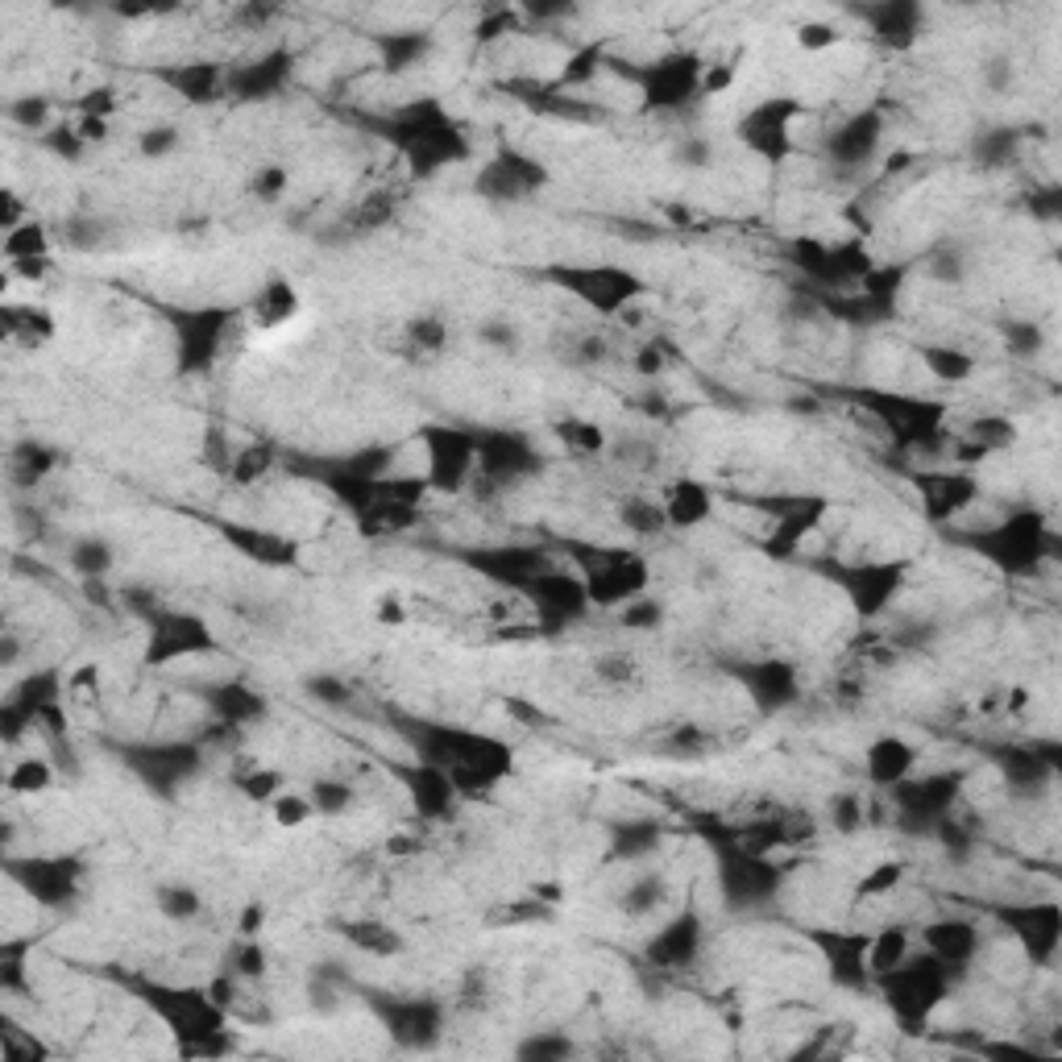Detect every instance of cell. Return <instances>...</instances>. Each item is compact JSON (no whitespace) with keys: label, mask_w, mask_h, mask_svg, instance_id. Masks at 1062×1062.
<instances>
[{"label":"cell","mask_w":1062,"mask_h":1062,"mask_svg":"<svg viewBox=\"0 0 1062 1062\" xmlns=\"http://www.w3.org/2000/svg\"><path fill=\"white\" fill-rule=\"evenodd\" d=\"M652 569L639 552L619 548V552H602V565L585 573V598L594 606H627L631 598L648 594Z\"/></svg>","instance_id":"1"},{"label":"cell","mask_w":1062,"mask_h":1062,"mask_svg":"<svg viewBox=\"0 0 1062 1062\" xmlns=\"http://www.w3.org/2000/svg\"><path fill=\"white\" fill-rule=\"evenodd\" d=\"M714 507H718V498H714V486L702 482V478H673L664 486V498H660V515L668 527H677V531H697V527H706L714 519Z\"/></svg>","instance_id":"2"},{"label":"cell","mask_w":1062,"mask_h":1062,"mask_svg":"<svg viewBox=\"0 0 1062 1062\" xmlns=\"http://www.w3.org/2000/svg\"><path fill=\"white\" fill-rule=\"evenodd\" d=\"M917 772V747L905 735H876L863 747V776L876 789H901Z\"/></svg>","instance_id":"3"},{"label":"cell","mask_w":1062,"mask_h":1062,"mask_svg":"<svg viewBox=\"0 0 1062 1062\" xmlns=\"http://www.w3.org/2000/svg\"><path fill=\"white\" fill-rule=\"evenodd\" d=\"M299 312H303V299H299V291H295L291 278H270V283L258 287V295L249 299V320H254L258 332H278V328H287Z\"/></svg>","instance_id":"4"},{"label":"cell","mask_w":1062,"mask_h":1062,"mask_svg":"<svg viewBox=\"0 0 1062 1062\" xmlns=\"http://www.w3.org/2000/svg\"><path fill=\"white\" fill-rule=\"evenodd\" d=\"M909 955H913V934L905 926H884L863 946V971L884 980V975L909 967Z\"/></svg>","instance_id":"5"},{"label":"cell","mask_w":1062,"mask_h":1062,"mask_svg":"<svg viewBox=\"0 0 1062 1062\" xmlns=\"http://www.w3.org/2000/svg\"><path fill=\"white\" fill-rule=\"evenodd\" d=\"M822 515H826V502H797V511H789L785 519L776 523V531L768 536V552L772 556H789L809 531H814L818 523H822Z\"/></svg>","instance_id":"6"},{"label":"cell","mask_w":1062,"mask_h":1062,"mask_svg":"<svg viewBox=\"0 0 1062 1062\" xmlns=\"http://www.w3.org/2000/svg\"><path fill=\"white\" fill-rule=\"evenodd\" d=\"M921 366H926L930 378L942 382V386L971 382L975 370H980V366H975V357L967 349H959V345H926V349H921Z\"/></svg>","instance_id":"7"},{"label":"cell","mask_w":1062,"mask_h":1062,"mask_svg":"<svg viewBox=\"0 0 1062 1062\" xmlns=\"http://www.w3.org/2000/svg\"><path fill=\"white\" fill-rule=\"evenodd\" d=\"M113 565H117V552H113V544L100 540V536H83V540H75L71 552H67V569H71L75 577H83V581H100V577H108V573H113Z\"/></svg>","instance_id":"8"},{"label":"cell","mask_w":1062,"mask_h":1062,"mask_svg":"<svg viewBox=\"0 0 1062 1062\" xmlns=\"http://www.w3.org/2000/svg\"><path fill=\"white\" fill-rule=\"evenodd\" d=\"M316 818H320V814H316V801H312V793H307V789L287 785V789H278V793L270 797V822H274L278 830L295 834V830H303L307 822H316Z\"/></svg>","instance_id":"9"},{"label":"cell","mask_w":1062,"mask_h":1062,"mask_svg":"<svg viewBox=\"0 0 1062 1062\" xmlns=\"http://www.w3.org/2000/svg\"><path fill=\"white\" fill-rule=\"evenodd\" d=\"M5 789L13 797H42V793H50L54 789V768H50V760L46 756H25V760L9 764Z\"/></svg>","instance_id":"10"},{"label":"cell","mask_w":1062,"mask_h":1062,"mask_svg":"<svg viewBox=\"0 0 1062 1062\" xmlns=\"http://www.w3.org/2000/svg\"><path fill=\"white\" fill-rule=\"evenodd\" d=\"M556 436H561V444L569 453L577 457H602L610 449V440H606V428L594 424V419H581V415H569L556 424Z\"/></svg>","instance_id":"11"},{"label":"cell","mask_w":1062,"mask_h":1062,"mask_svg":"<svg viewBox=\"0 0 1062 1062\" xmlns=\"http://www.w3.org/2000/svg\"><path fill=\"white\" fill-rule=\"evenodd\" d=\"M0 254H5V262H30V258H50V233L42 220H25L21 229L5 233V241H0Z\"/></svg>","instance_id":"12"},{"label":"cell","mask_w":1062,"mask_h":1062,"mask_svg":"<svg viewBox=\"0 0 1062 1062\" xmlns=\"http://www.w3.org/2000/svg\"><path fill=\"white\" fill-rule=\"evenodd\" d=\"M901 884H905V863L901 859H880V863H872V868L855 880L851 897H859V901H880V897H892Z\"/></svg>","instance_id":"13"},{"label":"cell","mask_w":1062,"mask_h":1062,"mask_svg":"<svg viewBox=\"0 0 1062 1062\" xmlns=\"http://www.w3.org/2000/svg\"><path fill=\"white\" fill-rule=\"evenodd\" d=\"M793 42H797L801 54H830V50H838L847 42V30L838 21H830V17H805V21H797Z\"/></svg>","instance_id":"14"},{"label":"cell","mask_w":1062,"mask_h":1062,"mask_svg":"<svg viewBox=\"0 0 1062 1062\" xmlns=\"http://www.w3.org/2000/svg\"><path fill=\"white\" fill-rule=\"evenodd\" d=\"M971 444H980L984 453H1000V449H1009V444H1017V424L1009 415H975L967 432H963Z\"/></svg>","instance_id":"15"},{"label":"cell","mask_w":1062,"mask_h":1062,"mask_svg":"<svg viewBox=\"0 0 1062 1062\" xmlns=\"http://www.w3.org/2000/svg\"><path fill=\"white\" fill-rule=\"evenodd\" d=\"M154 905H158V913L166 921H179V926H183V921L200 917L204 897H200V888H191V884H162L154 892Z\"/></svg>","instance_id":"16"},{"label":"cell","mask_w":1062,"mask_h":1062,"mask_svg":"<svg viewBox=\"0 0 1062 1062\" xmlns=\"http://www.w3.org/2000/svg\"><path fill=\"white\" fill-rule=\"evenodd\" d=\"M307 793H312L320 818H341L357 805V789L341 776H324V780H316V785H307Z\"/></svg>","instance_id":"17"},{"label":"cell","mask_w":1062,"mask_h":1062,"mask_svg":"<svg viewBox=\"0 0 1062 1062\" xmlns=\"http://www.w3.org/2000/svg\"><path fill=\"white\" fill-rule=\"evenodd\" d=\"M664 897H668V884L656 876V872H648V876H635L631 880V888L623 892V913L627 917H652L660 905H664Z\"/></svg>","instance_id":"18"},{"label":"cell","mask_w":1062,"mask_h":1062,"mask_svg":"<svg viewBox=\"0 0 1062 1062\" xmlns=\"http://www.w3.org/2000/svg\"><path fill=\"white\" fill-rule=\"evenodd\" d=\"M403 337L419 353H440L444 345H449V324H444L440 316H415V320H407Z\"/></svg>","instance_id":"19"},{"label":"cell","mask_w":1062,"mask_h":1062,"mask_svg":"<svg viewBox=\"0 0 1062 1062\" xmlns=\"http://www.w3.org/2000/svg\"><path fill=\"white\" fill-rule=\"evenodd\" d=\"M179 142H183V133L175 125L158 121V125H146L142 133H137V154L150 158V162H162V158H171L179 150Z\"/></svg>","instance_id":"20"},{"label":"cell","mask_w":1062,"mask_h":1062,"mask_svg":"<svg viewBox=\"0 0 1062 1062\" xmlns=\"http://www.w3.org/2000/svg\"><path fill=\"white\" fill-rule=\"evenodd\" d=\"M739 83V63L735 59H714V63H702L697 67V92L702 96H726Z\"/></svg>","instance_id":"21"},{"label":"cell","mask_w":1062,"mask_h":1062,"mask_svg":"<svg viewBox=\"0 0 1062 1062\" xmlns=\"http://www.w3.org/2000/svg\"><path fill=\"white\" fill-rule=\"evenodd\" d=\"M270 465H274V453L266 449V444H254V449H241L237 457H233V482L237 486H258L266 473H270Z\"/></svg>","instance_id":"22"},{"label":"cell","mask_w":1062,"mask_h":1062,"mask_svg":"<svg viewBox=\"0 0 1062 1062\" xmlns=\"http://www.w3.org/2000/svg\"><path fill=\"white\" fill-rule=\"evenodd\" d=\"M693 946H697V934H693V921H681V926H673V930H664L660 938H656V955L668 963V967H677V963H685L689 955H693Z\"/></svg>","instance_id":"23"},{"label":"cell","mask_w":1062,"mask_h":1062,"mask_svg":"<svg viewBox=\"0 0 1062 1062\" xmlns=\"http://www.w3.org/2000/svg\"><path fill=\"white\" fill-rule=\"evenodd\" d=\"M287 187H291V175H287V166H278V162L258 166L254 179H249V191H254V200H262V204H278L287 195Z\"/></svg>","instance_id":"24"},{"label":"cell","mask_w":1062,"mask_h":1062,"mask_svg":"<svg viewBox=\"0 0 1062 1062\" xmlns=\"http://www.w3.org/2000/svg\"><path fill=\"white\" fill-rule=\"evenodd\" d=\"M121 108V92L113 83H92L88 92L79 96V117H100V121H113Z\"/></svg>","instance_id":"25"},{"label":"cell","mask_w":1062,"mask_h":1062,"mask_svg":"<svg viewBox=\"0 0 1062 1062\" xmlns=\"http://www.w3.org/2000/svg\"><path fill=\"white\" fill-rule=\"evenodd\" d=\"M266 975V946L258 938H241L237 955H233V980H262Z\"/></svg>","instance_id":"26"},{"label":"cell","mask_w":1062,"mask_h":1062,"mask_svg":"<svg viewBox=\"0 0 1062 1062\" xmlns=\"http://www.w3.org/2000/svg\"><path fill=\"white\" fill-rule=\"evenodd\" d=\"M9 121L21 125V129H30V133L46 129V125H50V100H42V96L13 100V104H9Z\"/></svg>","instance_id":"27"},{"label":"cell","mask_w":1062,"mask_h":1062,"mask_svg":"<svg viewBox=\"0 0 1062 1062\" xmlns=\"http://www.w3.org/2000/svg\"><path fill=\"white\" fill-rule=\"evenodd\" d=\"M63 697L71 702H96L100 697V664H83L63 677Z\"/></svg>","instance_id":"28"},{"label":"cell","mask_w":1062,"mask_h":1062,"mask_svg":"<svg viewBox=\"0 0 1062 1062\" xmlns=\"http://www.w3.org/2000/svg\"><path fill=\"white\" fill-rule=\"evenodd\" d=\"M278 789H287V780L278 776L274 768H254V772H249V776L241 780V797L258 801V805H270V797H274Z\"/></svg>","instance_id":"29"},{"label":"cell","mask_w":1062,"mask_h":1062,"mask_svg":"<svg viewBox=\"0 0 1062 1062\" xmlns=\"http://www.w3.org/2000/svg\"><path fill=\"white\" fill-rule=\"evenodd\" d=\"M660 619H664V606L652 602L648 594H639V598H631V602L623 606V627H627V631H652Z\"/></svg>","instance_id":"30"},{"label":"cell","mask_w":1062,"mask_h":1062,"mask_svg":"<svg viewBox=\"0 0 1062 1062\" xmlns=\"http://www.w3.org/2000/svg\"><path fill=\"white\" fill-rule=\"evenodd\" d=\"M407 619H411V610H407V602H403V594H378V602H374V623L378 627H390V631H399V627H407Z\"/></svg>","instance_id":"31"},{"label":"cell","mask_w":1062,"mask_h":1062,"mask_svg":"<svg viewBox=\"0 0 1062 1062\" xmlns=\"http://www.w3.org/2000/svg\"><path fill=\"white\" fill-rule=\"evenodd\" d=\"M25 220H30V208H25L17 187H5V191H0V229L13 233V229L25 225Z\"/></svg>","instance_id":"32"},{"label":"cell","mask_w":1062,"mask_h":1062,"mask_svg":"<svg viewBox=\"0 0 1062 1062\" xmlns=\"http://www.w3.org/2000/svg\"><path fill=\"white\" fill-rule=\"evenodd\" d=\"M830 814H834L838 834H855V830L863 826V805H859L855 797H838V801L830 805Z\"/></svg>","instance_id":"33"},{"label":"cell","mask_w":1062,"mask_h":1062,"mask_svg":"<svg viewBox=\"0 0 1062 1062\" xmlns=\"http://www.w3.org/2000/svg\"><path fill=\"white\" fill-rule=\"evenodd\" d=\"M307 693H312L320 706H345V702H349V689H345L337 677H316V681H307Z\"/></svg>","instance_id":"34"},{"label":"cell","mask_w":1062,"mask_h":1062,"mask_svg":"<svg viewBox=\"0 0 1062 1062\" xmlns=\"http://www.w3.org/2000/svg\"><path fill=\"white\" fill-rule=\"evenodd\" d=\"M1029 710H1033V689H1029V685H1009V689H1000V714L1025 718Z\"/></svg>","instance_id":"35"},{"label":"cell","mask_w":1062,"mask_h":1062,"mask_svg":"<svg viewBox=\"0 0 1062 1062\" xmlns=\"http://www.w3.org/2000/svg\"><path fill=\"white\" fill-rule=\"evenodd\" d=\"M594 668H598L602 681H614V685H627L635 677V660L631 656H602Z\"/></svg>","instance_id":"36"},{"label":"cell","mask_w":1062,"mask_h":1062,"mask_svg":"<svg viewBox=\"0 0 1062 1062\" xmlns=\"http://www.w3.org/2000/svg\"><path fill=\"white\" fill-rule=\"evenodd\" d=\"M349 938L361 942V946H370V950H395V946H399L395 934H390L386 926H374V921H370V926H353Z\"/></svg>","instance_id":"37"},{"label":"cell","mask_w":1062,"mask_h":1062,"mask_svg":"<svg viewBox=\"0 0 1062 1062\" xmlns=\"http://www.w3.org/2000/svg\"><path fill=\"white\" fill-rule=\"evenodd\" d=\"M478 337H482L486 345H494V349H515V345H519V332H515L507 320H486V324L478 328Z\"/></svg>","instance_id":"38"},{"label":"cell","mask_w":1062,"mask_h":1062,"mask_svg":"<svg viewBox=\"0 0 1062 1062\" xmlns=\"http://www.w3.org/2000/svg\"><path fill=\"white\" fill-rule=\"evenodd\" d=\"M262 930H266V905L262 901H249L241 909V917H237V934L241 938H258Z\"/></svg>","instance_id":"39"},{"label":"cell","mask_w":1062,"mask_h":1062,"mask_svg":"<svg viewBox=\"0 0 1062 1062\" xmlns=\"http://www.w3.org/2000/svg\"><path fill=\"white\" fill-rule=\"evenodd\" d=\"M71 133L79 137V146H100L104 137H108V121H100V117H75Z\"/></svg>","instance_id":"40"},{"label":"cell","mask_w":1062,"mask_h":1062,"mask_svg":"<svg viewBox=\"0 0 1062 1062\" xmlns=\"http://www.w3.org/2000/svg\"><path fill=\"white\" fill-rule=\"evenodd\" d=\"M984 83L992 92H1009V83H1013V63L1009 59H992L984 67Z\"/></svg>","instance_id":"41"},{"label":"cell","mask_w":1062,"mask_h":1062,"mask_svg":"<svg viewBox=\"0 0 1062 1062\" xmlns=\"http://www.w3.org/2000/svg\"><path fill=\"white\" fill-rule=\"evenodd\" d=\"M685 166H706L710 158H714V146L706 142V137H689V142L681 146V154H677Z\"/></svg>","instance_id":"42"},{"label":"cell","mask_w":1062,"mask_h":1062,"mask_svg":"<svg viewBox=\"0 0 1062 1062\" xmlns=\"http://www.w3.org/2000/svg\"><path fill=\"white\" fill-rule=\"evenodd\" d=\"M606 353H610V345L598 337V332H590V337H585V341L577 345V361H581V366H594V361H606Z\"/></svg>","instance_id":"43"},{"label":"cell","mask_w":1062,"mask_h":1062,"mask_svg":"<svg viewBox=\"0 0 1062 1062\" xmlns=\"http://www.w3.org/2000/svg\"><path fill=\"white\" fill-rule=\"evenodd\" d=\"M419 847H424V843L411 838V834H390L386 838V855L390 859H411V855H419Z\"/></svg>","instance_id":"44"},{"label":"cell","mask_w":1062,"mask_h":1062,"mask_svg":"<svg viewBox=\"0 0 1062 1062\" xmlns=\"http://www.w3.org/2000/svg\"><path fill=\"white\" fill-rule=\"evenodd\" d=\"M519 1054H531V1058H540V1054H569V1042L565 1038H556V1042H527Z\"/></svg>","instance_id":"45"},{"label":"cell","mask_w":1062,"mask_h":1062,"mask_svg":"<svg viewBox=\"0 0 1062 1062\" xmlns=\"http://www.w3.org/2000/svg\"><path fill=\"white\" fill-rule=\"evenodd\" d=\"M17 656H21L17 631H5V635H0V664H5V668H13V664H17Z\"/></svg>","instance_id":"46"},{"label":"cell","mask_w":1062,"mask_h":1062,"mask_svg":"<svg viewBox=\"0 0 1062 1062\" xmlns=\"http://www.w3.org/2000/svg\"><path fill=\"white\" fill-rule=\"evenodd\" d=\"M486 619H490V623H507V619H515V606H511L507 598L486 602Z\"/></svg>","instance_id":"47"},{"label":"cell","mask_w":1062,"mask_h":1062,"mask_svg":"<svg viewBox=\"0 0 1062 1062\" xmlns=\"http://www.w3.org/2000/svg\"><path fill=\"white\" fill-rule=\"evenodd\" d=\"M639 374H660L664 370V357L660 353H639V366H635Z\"/></svg>","instance_id":"48"}]
</instances>
